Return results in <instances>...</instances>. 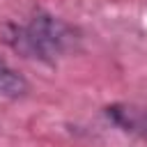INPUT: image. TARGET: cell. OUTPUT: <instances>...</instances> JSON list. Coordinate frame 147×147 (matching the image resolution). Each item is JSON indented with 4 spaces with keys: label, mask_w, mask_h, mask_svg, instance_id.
Here are the masks:
<instances>
[{
    "label": "cell",
    "mask_w": 147,
    "mask_h": 147,
    "mask_svg": "<svg viewBox=\"0 0 147 147\" xmlns=\"http://www.w3.org/2000/svg\"><path fill=\"white\" fill-rule=\"evenodd\" d=\"M28 92V80L16 74L9 67H0V94L9 96V99H18Z\"/></svg>",
    "instance_id": "cell-3"
},
{
    "label": "cell",
    "mask_w": 147,
    "mask_h": 147,
    "mask_svg": "<svg viewBox=\"0 0 147 147\" xmlns=\"http://www.w3.org/2000/svg\"><path fill=\"white\" fill-rule=\"evenodd\" d=\"M2 39L28 57H55L74 44V30L60 18L37 14L25 28L5 25Z\"/></svg>",
    "instance_id": "cell-1"
},
{
    "label": "cell",
    "mask_w": 147,
    "mask_h": 147,
    "mask_svg": "<svg viewBox=\"0 0 147 147\" xmlns=\"http://www.w3.org/2000/svg\"><path fill=\"white\" fill-rule=\"evenodd\" d=\"M108 117H113L126 131L147 133V110H138L131 106H113V108H108Z\"/></svg>",
    "instance_id": "cell-2"
}]
</instances>
